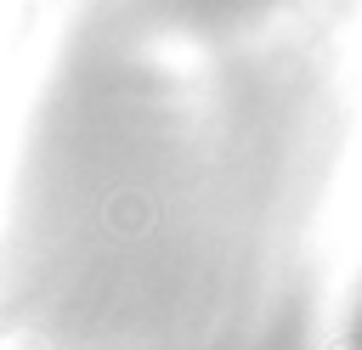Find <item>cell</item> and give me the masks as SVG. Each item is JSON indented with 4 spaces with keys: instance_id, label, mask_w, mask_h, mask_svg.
Masks as SVG:
<instances>
[{
    "instance_id": "obj_1",
    "label": "cell",
    "mask_w": 362,
    "mask_h": 350,
    "mask_svg": "<svg viewBox=\"0 0 362 350\" xmlns=\"http://www.w3.org/2000/svg\"><path fill=\"white\" fill-rule=\"evenodd\" d=\"M351 350H362V327H356V339H351Z\"/></svg>"
}]
</instances>
